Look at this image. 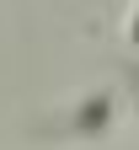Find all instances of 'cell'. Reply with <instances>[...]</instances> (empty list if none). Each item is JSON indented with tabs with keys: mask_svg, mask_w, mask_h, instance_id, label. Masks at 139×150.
<instances>
[{
	"mask_svg": "<svg viewBox=\"0 0 139 150\" xmlns=\"http://www.w3.org/2000/svg\"><path fill=\"white\" fill-rule=\"evenodd\" d=\"M128 38L139 43V6H134V16H128Z\"/></svg>",
	"mask_w": 139,
	"mask_h": 150,
	"instance_id": "obj_1",
	"label": "cell"
}]
</instances>
